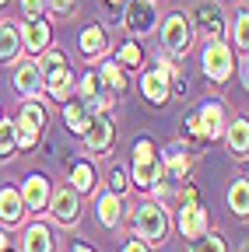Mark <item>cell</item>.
Here are the masks:
<instances>
[{"mask_svg": "<svg viewBox=\"0 0 249 252\" xmlns=\"http://www.w3.org/2000/svg\"><path fill=\"white\" fill-rule=\"evenodd\" d=\"M21 49V32L14 21H4L0 25V60H14Z\"/></svg>", "mask_w": 249, "mask_h": 252, "instance_id": "21", "label": "cell"}, {"mask_svg": "<svg viewBox=\"0 0 249 252\" xmlns=\"http://www.w3.org/2000/svg\"><path fill=\"white\" fill-rule=\"evenodd\" d=\"M77 91H81V102H84V109L88 112H109L112 109V94L116 91H109V84L99 77V70H91V74H84L81 77V84H77Z\"/></svg>", "mask_w": 249, "mask_h": 252, "instance_id": "5", "label": "cell"}, {"mask_svg": "<svg viewBox=\"0 0 249 252\" xmlns=\"http://www.w3.org/2000/svg\"><path fill=\"white\" fill-rule=\"evenodd\" d=\"M25 252H53V235L46 224H32L25 231V242H21Z\"/></svg>", "mask_w": 249, "mask_h": 252, "instance_id": "20", "label": "cell"}, {"mask_svg": "<svg viewBox=\"0 0 249 252\" xmlns=\"http://www.w3.org/2000/svg\"><path fill=\"white\" fill-rule=\"evenodd\" d=\"M74 252H91V249L88 245H74Z\"/></svg>", "mask_w": 249, "mask_h": 252, "instance_id": "38", "label": "cell"}, {"mask_svg": "<svg viewBox=\"0 0 249 252\" xmlns=\"http://www.w3.org/2000/svg\"><path fill=\"white\" fill-rule=\"evenodd\" d=\"M71 182H74L77 193H91V186H95V172H91V165L77 161V165L71 168Z\"/></svg>", "mask_w": 249, "mask_h": 252, "instance_id": "27", "label": "cell"}, {"mask_svg": "<svg viewBox=\"0 0 249 252\" xmlns=\"http://www.w3.org/2000/svg\"><path fill=\"white\" fill-rule=\"evenodd\" d=\"M49 210H53V217L60 220V224H77V217H81L77 193H74V189H60V193H53Z\"/></svg>", "mask_w": 249, "mask_h": 252, "instance_id": "12", "label": "cell"}, {"mask_svg": "<svg viewBox=\"0 0 249 252\" xmlns=\"http://www.w3.org/2000/svg\"><path fill=\"white\" fill-rule=\"evenodd\" d=\"M18 147V126L11 119H0V158H7Z\"/></svg>", "mask_w": 249, "mask_h": 252, "instance_id": "29", "label": "cell"}, {"mask_svg": "<svg viewBox=\"0 0 249 252\" xmlns=\"http://www.w3.org/2000/svg\"><path fill=\"white\" fill-rule=\"evenodd\" d=\"M99 77H102V81L109 84V91H116V94H119L123 88H127V84H130V77H127V74H123V67H119V63H116V60H109V63H102V67H99Z\"/></svg>", "mask_w": 249, "mask_h": 252, "instance_id": "25", "label": "cell"}, {"mask_svg": "<svg viewBox=\"0 0 249 252\" xmlns=\"http://www.w3.org/2000/svg\"><path fill=\"white\" fill-rule=\"evenodd\" d=\"M18 151H32L39 133H42V126H46V112L39 102H25L21 112H18Z\"/></svg>", "mask_w": 249, "mask_h": 252, "instance_id": "4", "label": "cell"}, {"mask_svg": "<svg viewBox=\"0 0 249 252\" xmlns=\"http://www.w3.org/2000/svg\"><path fill=\"white\" fill-rule=\"evenodd\" d=\"M112 137H116L112 119H109L106 112H95V116H91V123H88V130H84V144H88V151H91V154L109 151Z\"/></svg>", "mask_w": 249, "mask_h": 252, "instance_id": "10", "label": "cell"}, {"mask_svg": "<svg viewBox=\"0 0 249 252\" xmlns=\"http://www.w3.org/2000/svg\"><path fill=\"white\" fill-rule=\"evenodd\" d=\"M127 14H123V25H127L130 35H147L158 25V11H154L151 0H127Z\"/></svg>", "mask_w": 249, "mask_h": 252, "instance_id": "8", "label": "cell"}, {"mask_svg": "<svg viewBox=\"0 0 249 252\" xmlns=\"http://www.w3.org/2000/svg\"><path fill=\"white\" fill-rule=\"evenodd\" d=\"M141 91H144V98L151 102V105H165L169 98H172V88H169V77L158 70V67H151V70H144V77H141Z\"/></svg>", "mask_w": 249, "mask_h": 252, "instance_id": "11", "label": "cell"}, {"mask_svg": "<svg viewBox=\"0 0 249 252\" xmlns=\"http://www.w3.org/2000/svg\"><path fill=\"white\" fill-rule=\"evenodd\" d=\"M102 49H106V32H102V25L84 28V32H81V53H84V56H99Z\"/></svg>", "mask_w": 249, "mask_h": 252, "instance_id": "24", "label": "cell"}, {"mask_svg": "<svg viewBox=\"0 0 249 252\" xmlns=\"http://www.w3.org/2000/svg\"><path fill=\"white\" fill-rule=\"evenodd\" d=\"M25 217V203H21V193L18 189H0V220L4 224H18V220Z\"/></svg>", "mask_w": 249, "mask_h": 252, "instance_id": "18", "label": "cell"}, {"mask_svg": "<svg viewBox=\"0 0 249 252\" xmlns=\"http://www.w3.org/2000/svg\"><path fill=\"white\" fill-rule=\"evenodd\" d=\"M225 137H228L232 154H235V158H246V151H249V123H246V119L228 123V126H225Z\"/></svg>", "mask_w": 249, "mask_h": 252, "instance_id": "19", "label": "cell"}, {"mask_svg": "<svg viewBox=\"0 0 249 252\" xmlns=\"http://www.w3.org/2000/svg\"><path fill=\"white\" fill-rule=\"evenodd\" d=\"M190 39H193V28H190V21H186L182 14H169L162 21V46H165V53L186 56L190 53Z\"/></svg>", "mask_w": 249, "mask_h": 252, "instance_id": "6", "label": "cell"}, {"mask_svg": "<svg viewBox=\"0 0 249 252\" xmlns=\"http://www.w3.org/2000/svg\"><path fill=\"white\" fill-rule=\"evenodd\" d=\"M193 21H197V28L204 32L207 39H221V32H225V18H221V11H217L214 4H200V7L193 11Z\"/></svg>", "mask_w": 249, "mask_h": 252, "instance_id": "17", "label": "cell"}, {"mask_svg": "<svg viewBox=\"0 0 249 252\" xmlns=\"http://www.w3.org/2000/svg\"><path fill=\"white\" fill-rule=\"evenodd\" d=\"M193 252H228V249H225V238L221 235L204 231L200 238H193Z\"/></svg>", "mask_w": 249, "mask_h": 252, "instance_id": "30", "label": "cell"}, {"mask_svg": "<svg viewBox=\"0 0 249 252\" xmlns=\"http://www.w3.org/2000/svg\"><path fill=\"white\" fill-rule=\"evenodd\" d=\"M42 88L53 94V98L67 102L74 94V70L67 67V60L60 49H46V60H42Z\"/></svg>", "mask_w": 249, "mask_h": 252, "instance_id": "1", "label": "cell"}, {"mask_svg": "<svg viewBox=\"0 0 249 252\" xmlns=\"http://www.w3.org/2000/svg\"><path fill=\"white\" fill-rule=\"evenodd\" d=\"M91 116H95V112H88V109H84V102H74V105H67V109H64V119H67V126H71V133H77V137H84Z\"/></svg>", "mask_w": 249, "mask_h": 252, "instance_id": "23", "label": "cell"}, {"mask_svg": "<svg viewBox=\"0 0 249 252\" xmlns=\"http://www.w3.org/2000/svg\"><path fill=\"white\" fill-rule=\"evenodd\" d=\"M14 88L21 94H28V98H39V94H42V70H39V63H18Z\"/></svg>", "mask_w": 249, "mask_h": 252, "instance_id": "15", "label": "cell"}, {"mask_svg": "<svg viewBox=\"0 0 249 252\" xmlns=\"http://www.w3.org/2000/svg\"><path fill=\"white\" fill-rule=\"evenodd\" d=\"M197 119H200L204 140H217V137H225V126H228V119H225V105L207 102V105L197 112Z\"/></svg>", "mask_w": 249, "mask_h": 252, "instance_id": "13", "label": "cell"}, {"mask_svg": "<svg viewBox=\"0 0 249 252\" xmlns=\"http://www.w3.org/2000/svg\"><path fill=\"white\" fill-rule=\"evenodd\" d=\"M179 231H182V238H190V242L207 231V210L197 203V193H193V189H186V203H182V210H179Z\"/></svg>", "mask_w": 249, "mask_h": 252, "instance_id": "9", "label": "cell"}, {"mask_svg": "<svg viewBox=\"0 0 249 252\" xmlns=\"http://www.w3.org/2000/svg\"><path fill=\"white\" fill-rule=\"evenodd\" d=\"M123 252H144V245L141 242H130V245H123Z\"/></svg>", "mask_w": 249, "mask_h": 252, "instance_id": "35", "label": "cell"}, {"mask_svg": "<svg viewBox=\"0 0 249 252\" xmlns=\"http://www.w3.org/2000/svg\"><path fill=\"white\" fill-rule=\"evenodd\" d=\"M95 210H99V224H106V228H116L119 224V210L123 207H119V196L116 193H102Z\"/></svg>", "mask_w": 249, "mask_h": 252, "instance_id": "22", "label": "cell"}, {"mask_svg": "<svg viewBox=\"0 0 249 252\" xmlns=\"http://www.w3.org/2000/svg\"><path fill=\"white\" fill-rule=\"evenodd\" d=\"M228 203H232V210H235L239 217L249 214V182H246V179H235V182H232V189H228Z\"/></svg>", "mask_w": 249, "mask_h": 252, "instance_id": "26", "label": "cell"}, {"mask_svg": "<svg viewBox=\"0 0 249 252\" xmlns=\"http://www.w3.org/2000/svg\"><path fill=\"white\" fill-rule=\"evenodd\" d=\"M112 193L116 196L127 193V172H123V168H112Z\"/></svg>", "mask_w": 249, "mask_h": 252, "instance_id": "34", "label": "cell"}, {"mask_svg": "<svg viewBox=\"0 0 249 252\" xmlns=\"http://www.w3.org/2000/svg\"><path fill=\"white\" fill-rule=\"evenodd\" d=\"M134 228H137V238L141 242L162 245L165 242V231H169V217H165L162 203H141L137 214H134Z\"/></svg>", "mask_w": 249, "mask_h": 252, "instance_id": "2", "label": "cell"}, {"mask_svg": "<svg viewBox=\"0 0 249 252\" xmlns=\"http://www.w3.org/2000/svg\"><path fill=\"white\" fill-rule=\"evenodd\" d=\"M7 4H11V0H0V7H7Z\"/></svg>", "mask_w": 249, "mask_h": 252, "instance_id": "39", "label": "cell"}, {"mask_svg": "<svg viewBox=\"0 0 249 252\" xmlns=\"http://www.w3.org/2000/svg\"><path fill=\"white\" fill-rule=\"evenodd\" d=\"M49 39H53V32H49V25H46L42 18L21 25V46H25L28 53H46V49H49Z\"/></svg>", "mask_w": 249, "mask_h": 252, "instance_id": "14", "label": "cell"}, {"mask_svg": "<svg viewBox=\"0 0 249 252\" xmlns=\"http://www.w3.org/2000/svg\"><path fill=\"white\" fill-rule=\"evenodd\" d=\"M141 60H144L141 46H137V42H127V46L119 49V60H116V63H119V67H130V70H134V67H141Z\"/></svg>", "mask_w": 249, "mask_h": 252, "instance_id": "31", "label": "cell"}, {"mask_svg": "<svg viewBox=\"0 0 249 252\" xmlns=\"http://www.w3.org/2000/svg\"><path fill=\"white\" fill-rule=\"evenodd\" d=\"M232 39H235V46L246 53L249 49V14H246V7L242 11H235V21H232Z\"/></svg>", "mask_w": 249, "mask_h": 252, "instance_id": "28", "label": "cell"}, {"mask_svg": "<svg viewBox=\"0 0 249 252\" xmlns=\"http://www.w3.org/2000/svg\"><path fill=\"white\" fill-rule=\"evenodd\" d=\"M42 11H46V0H21V14H25V21H39Z\"/></svg>", "mask_w": 249, "mask_h": 252, "instance_id": "32", "label": "cell"}, {"mask_svg": "<svg viewBox=\"0 0 249 252\" xmlns=\"http://www.w3.org/2000/svg\"><path fill=\"white\" fill-rule=\"evenodd\" d=\"M158 172H162L158 151H154V144H151L147 137H141L137 147H134V182H137L141 189H151V182L158 179Z\"/></svg>", "mask_w": 249, "mask_h": 252, "instance_id": "3", "label": "cell"}, {"mask_svg": "<svg viewBox=\"0 0 249 252\" xmlns=\"http://www.w3.org/2000/svg\"><path fill=\"white\" fill-rule=\"evenodd\" d=\"M123 4H127V0H109V7H123Z\"/></svg>", "mask_w": 249, "mask_h": 252, "instance_id": "37", "label": "cell"}, {"mask_svg": "<svg viewBox=\"0 0 249 252\" xmlns=\"http://www.w3.org/2000/svg\"><path fill=\"white\" fill-rule=\"evenodd\" d=\"M46 200H49V182H46V175H28L25 186H21V203H25L28 210H42Z\"/></svg>", "mask_w": 249, "mask_h": 252, "instance_id": "16", "label": "cell"}, {"mask_svg": "<svg viewBox=\"0 0 249 252\" xmlns=\"http://www.w3.org/2000/svg\"><path fill=\"white\" fill-rule=\"evenodd\" d=\"M235 70V63H232V49L221 42V39H211L207 49H204V74L214 81V84H221L228 81Z\"/></svg>", "mask_w": 249, "mask_h": 252, "instance_id": "7", "label": "cell"}, {"mask_svg": "<svg viewBox=\"0 0 249 252\" xmlns=\"http://www.w3.org/2000/svg\"><path fill=\"white\" fill-rule=\"evenodd\" d=\"M74 4H77V0H46V7H49L56 18H67V14L74 11Z\"/></svg>", "mask_w": 249, "mask_h": 252, "instance_id": "33", "label": "cell"}, {"mask_svg": "<svg viewBox=\"0 0 249 252\" xmlns=\"http://www.w3.org/2000/svg\"><path fill=\"white\" fill-rule=\"evenodd\" d=\"M4 252H7V249H4Z\"/></svg>", "mask_w": 249, "mask_h": 252, "instance_id": "40", "label": "cell"}, {"mask_svg": "<svg viewBox=\"0 0 249 252\" xmlns=\"http://www.w3.org/2000/svg\"><path fill=\"white\" fill-rule=\"evenodd\" d=\"M4 249H7V235H4V231H0V252H4Z\"/></svg>", "mask_w": 249, "mask_h": 252, "instance_id": "36", "label": "cell"}]
</instances>
